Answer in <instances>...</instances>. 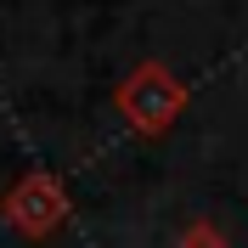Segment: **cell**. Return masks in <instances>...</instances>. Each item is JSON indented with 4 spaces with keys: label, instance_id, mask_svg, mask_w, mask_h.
Returning <instances> with one entry per match:
<instances>
[{
    "label": "cell",
    "instance_id": "2",
    "mask_svg": "<svg viewBox=\"0 0 248 248\" xmlns=\"http://www.w3.org/2000/svg\"><path fill=\"white\" fill-rule=\"evenodd\" d=\"M6 220H12L17 232L29 237H46L51 226L62 220V192L51 175H29V181L12 186V198H6Z\"/></svg>",
    "mask_w": 248,
    "mask_h": 248
},
{
    "label": "cell",
    "instance_id": "1",
    "mask_svg": "<svg viewBox=\"0 0 248 248\" xmlns=\"http://www.w3.org/2000/svg\"><path fill=\"white\" fill-rule=\"evenodd\" d=\"M119 108H124V119L136 124V130L158 136V130H170L175 113L186 108V91H181V79H175L164 62H141L136 74L119 85Z\"/></svg>",
    "mask_w": 248,
    "mask_h": 248
}]
</instances>
